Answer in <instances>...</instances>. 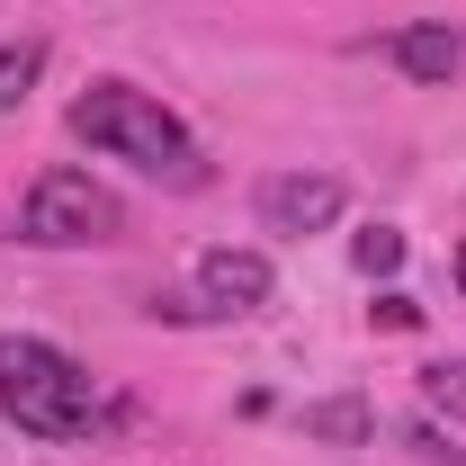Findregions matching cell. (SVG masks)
<instances>
[{
    "instance_id": "3",
    "label": "cell",
    "mask_w": 466,
    "mask_h": 466,
    "mask_svg": "<svg viewBox=\"0 0 466 466\" xmlns=\"http://www.w3.org/2000/svg\"><path fill=\"white\" fill-rule=\"evenodd\" d=\"M116 233H126L116 188L90 179V171H72V162L36 171L27 198H18V242H36V251H99V242H116Z\"/></svg>"
},
{
    "instance_id": "8",
    "label": "cell",
    "mask_w": 466,
    "mask_h": 466,
    "mask_svg": "<svg viewBox=\"0 0 466 466\" xmlns=\"http://www.w3.org/2000/svg\"><path fill=\"white\" fill-rule=\"evenodd\" d=\"M36 72H46V36H9V46H0V116H9V108H27Z\"/></svg>"
},
{
    "instance_id": "5",
    "label": "cell",
    "mask_w": 466,
    "mask_h": 466,
    "mask_svg": "<svg viewBox=\"0 0 466 466\" xmlns=\"http://www.w3.org/2000/svg\"><path fill=\"white\" fill-rule=\"evenodd\" d=\"M269 288H279V269H269L260 251H233V242L198 251V305H207V314H260Z\"/></svg>"
},
{
    "instance_id": "6",
    "label": "cell",
    "mask_w": 466,
    "mask_h": 466,
    "mask_svg": "<svg viewBox=\"0 0 466 466\" xmlns=\"http://www.w3.org/2000/svg\"><path fill=\"white\" fill-rule=\"evenodd\" d=\"M386 55H395V72H412V81H458L466 72V36L449 18H421V27H395V36H386Z\"/></svg>"
},
{
    "instance_id": "11",
    "label": "cell",
    "mask_w": 466,
    "mask_h": 466,
    "mask_svg": "<svg viewBox=\"0 0 466 466\" xmlns=\"http://www.w3.org/2000/svg\"><path fill=\"white\" fill-rule=\"evenodd\" d=\"M404 440H412V458H431V466H466V449H458V440H440L431 421H412Z\"/></svg>"
},
{
    "instance_id": "12",
    "label": "cell",
    "mask_w": 466,
    "mask_h": 466,
    "mask_svg": "<svg viewBox=\"0 0 466 466\" xmlns=\"http://www.w3.org/2000/svg\"><path fill=\"white\" fill-rule=\"evenodd\" d=\"M377 323H386V332H412V323H421V305H412V296H377Z\"/></svg>"
},
{
    "instance_id": "10",
    "label": "cell",
    "mask_w": 466,
    "mask_h": 466,
    "mask_svg": "<svg viewBox=\"0 0 466 466\" xmlns=\"http://www.w3.org/2000/svg\"><path fill=\"white\" fill-rule=\"evenodd\" d=\"M421 395H431V412L466 421V359H440V368H421Z\"/></svg>"
},
{
    "instance_id": "2",
    "label": "cell",
    "mask_w": 466,
    "mask_h": 466,
    "mask_svg": "<svg viewBox=\"0 0 466 466\" xmlns=\"http://www.w3.org/2000/svg\"><path fill=\"white\" fill-rule=\"evenodd\" d=\"M0 412L27 440H81L99 421V377L36 332H0Z\"/></svg>"
},
{
    "instance_id": "9",
    "label": "cell",
    "mask_w": 466,
    "mask_h": 466,
    "mask_svg": "<svg viewBox=\"0 0 466 466\" xmlns=\"http://www.w3.org/2000/svg\"><path fill=\"white\" fill-rule=\"evenodd\" d=\"M350 260H359L368 279H395V269H404V233H395V225H368L359 242H350Z\"/></svg>"
},
{
    "instance_id": "13",
    "label": "cell",
    "mask_w": 466,
    "mask_h": 466,
    "mask_svg": "<svg viewBox=\"0 0 466 466\" xmlns=\"http://www.w3.org/2000/svg\"><path fill=\"white\" fill-rule=\"evenodd\" d=\"M458 288H466V242H458Z\"/></svg>"
},
{
    "instance_id": "7",
    "label": "cell",
    "mask_w": 466,
    "mask_h": 466,
    "mask_svg": "<svg viewBox=\"0 0 466 466\" xmlns=\"http://www.w3.org/2000/svg\"><path fill=\"white\" fill-rule=\"evenodd\" d=\"M305 431L332 440V449H368L377 440V412L359 404V395H323V404H305Z\"/></svg>"
},
{
    "instance_id": "4",
    "label": "cell",
    "mask_w": 466,
    "mask_h": 466,
    "mask_svg": "<svg viewBox=\"0 0 466 466\" xmlns=\"http://www.w3.org/2000/svg\"><path fill=\"white\" fill-rule=\"evenodd\" d=\"M251 207H260L269 233H323V225H341V179L332 171H269L251 188Z\"/></svg>"
},
{
    "instance_id": "1",
    "label": "cell",
    "mask_w": 466,
    "mask_h": 466,
    "mask_svg": "<svg viewBox=\"0 0 466 466\" xmlns=\"http://www.w3.org/2000/svg\"><path fill=\"white\" fill-rule=\"evenodd\" d=\"M72 135H81L90 153H108V162H135V171L162 179V188H207L198 135H188L153 90H135V81H90V90L72 99Z\"/></svg>"
}]
</instances>
